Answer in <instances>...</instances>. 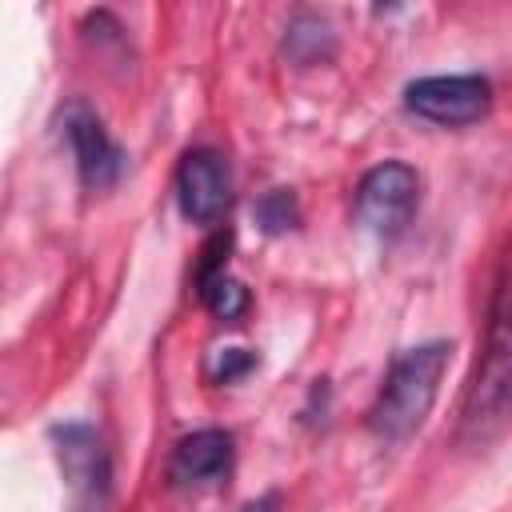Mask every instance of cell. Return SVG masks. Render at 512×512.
I'll list each match as a JSON object with an SVG mask.
<instances>
[{
	"instance_id": "3957f363",
	"label": "cell",
	"mask_w": 512,
	"mask_h": 512,
	"mask_svg": "<svg viewBox=\"0 0 512 512\" xmlns=\"http://www.w3.org/2000/svg\"><path fill=\"white\" fill-rule=\"evenodd\" d=\"M52 452L60 464V476L68 484V496L80 512H104L112 496V460L92 424H56L52 432Z\"/></svg>"
},
{
	"instance_id": "7a4b0ae2",
	"label": "cell",
	"mask_w": 512,
	"mask_h": 512,
	"mask_svg": "<svg viewBox=\"0 0 512 512\" xmlns=\"http://www.w3.org/2000/svg\"><path fill=\"white\" fill-rule=\"evenodd\" d=\"M452 360V344L448 340H428L416 348H404L388 372L384 384L368 408V432L384 444H400L408 440L432 412L444 368Z\"/></svg>"
},
{
	"instance_id": "ba28073f",
	"label": "cell",
	"mask_w": 512,
	"mask_h": 512,
	"mask_svg": "<svg viewBox=\"0 0 512 512\" xmlns=\"http://www.w3.org/2000/svg\"><path fill=\"white\" fill-rule=\"evenodd\" d=\"M232 456H236L232 432H224V428H200V432L184 436L172 448L168 480L176 488H208V484H220L232 472Z\"/></svg>"
},
{
	"instance_id": "9c48e42d",
	"label": "cell",
	"mask_w": 512,
	"mask_h": 512,
	"mask_svg": "<svg viewBox=\"0 0 512 512\" xmlns=\"http://www.w3.org/2000/svg\"><path fill=\"white\" fill-rule=\"evenodd\" d=\"M196 296H200V304H204L216 320H224V324H236V320L248 312V304H252L248 288H244L240 280H232L228 268H224V272L196 276Z\"/></svg>"
},
{
	"instance_id": "277c9868",
	"label": "cell",
	"mask_w": 512,
	"mask_h": 512,
	"mask_svg": "<svg viewBox=\"0 0 512 512\" xmlns=\"http://www.w3.org/2000/svg\"><path fill=\"white\" fill-rule=\"evenodd\" d=\"M420 208V172L404 160L368 168L356 184V216L380 240H396Z\"/></svg>"
},
{
	"instance_id": "30bf717a",
	"label": "cell",
	"mask_w": 512,
	"mask_h": 512,
	"mask_svg": "<svg viewBox=\"0 0 512 512\" xmlns=\"http://www.w3.org/2000/svg\"><path fill=\"white\" fill-rule=\"evenodd\" d=\"M284 52L296 64L328 60L332 56V32H328V24L320 16H296V24L288 28V40H284Z\"/></svg>"
},
{
	"instance_id": "4fadbf2b",
	"label": "cell",
	"mask_w": 512,
	"mask_h": 512,
	"mask_svg": "<svg viewBox=\"0 0 512 512\" xmlns=\"http://www.w3.org/2000/svg\"><path fill=\"white\" fill-rule=\"evenodd\" d=\"M276 504H280V496H276V492H272V496H264V500H260V504H256V500H252V504H248V508H244V512H272V508H276Z\"/></svg>"
},
{
	"instance_id": "8992f818",
	"label": "cell",
	"mask_w": 512,
	"mask_h": 512,
	"mask_svg": "<svg viewBox=\"0 0 512 512\" xmlns=\"http://www.w3.org/2000/svg\"><path fill=\"white\" fill-rule=\"evenodd\" d=\"M404 108L432 124H476L492 108V84L484 76H424L404 88Z\"/></svg>"
},
{
	"instance_id": "52a82bcc",
	"label": "cell",
	"mask_w": 512,
	"mask_h": 512,
	"mask_svg": "<svg viewBox=\"0 0 512 512\" xmlns=\"http://www.w3.org/2000/svg\"><path fill=\"white\" fill-rule=\"evenodd\" d=\"M232 200V172L216 148H188L176 168V204L192 224H216Z\"/></svg>"
},
{
	"instance_id": "8fae6325",
	"label": "cell",
	"mask_w": 512,
	"mask_h": 512,
	"mask_svg": "<svg viewBox=\"0 0 512 512\" xmlns=\"http://www.w3.org/2000/svg\"><path fill=\"white\" fill-rule=\"evenodd\" d=\"M252 216L260 224V232L268 236H280V232H292L300 224V204H296V192L292 188H268L256 204H252Z\"/></svg>"
},
{
	"instance_id": "7c38bea8",
	"label": "cell",
	"mask_w": 512,
	"mask_h": 512,
	"mask_svg": "<svg viewBox=\"0 0 512 512\" xmlns=\"http://www.w3.org/2000/svg\"><path fill=\"white\" fill-rule=\"evenodd\" d=\"M252 368H256V352H248V348H224V352H216V360L208 364V376H212L216 384H232V380L248 376Z\"/></svg>"
},
{
	"instance_id": "5b68a950",
	"label": "cell",
	"mask_w": 512,
	"mask_h": 512,
	"mask_svg": "<svg viewBox=\"0 0 512 512\" xmlns=\"http://www.w3.org/2000/svg\"><path fill=\"white\" fill-rule=\"evenodd\" d=\"M60 136L68 140V152L76 160V176L88 192H108L120 172H124V152L120 144L108 136L104 120L84 104V100H68L60 108Z\"/></svg>"
},
{
	"instance_id": "6da1fadb",
	"label": "cell",
	"mask_w": 512,
	"mask_h": 512,
	"mask_svg": "<svg viewBox=\"0 0 512 512\" xmlns=\"http://www.w3.org/2000/svg\"><path fill=\"white\" fill-rule=\"evenodd\" d=\"M512 420V244L496 268L484 348L460 400V440L484 444Z\"/></svg>"
}]
</instances>
